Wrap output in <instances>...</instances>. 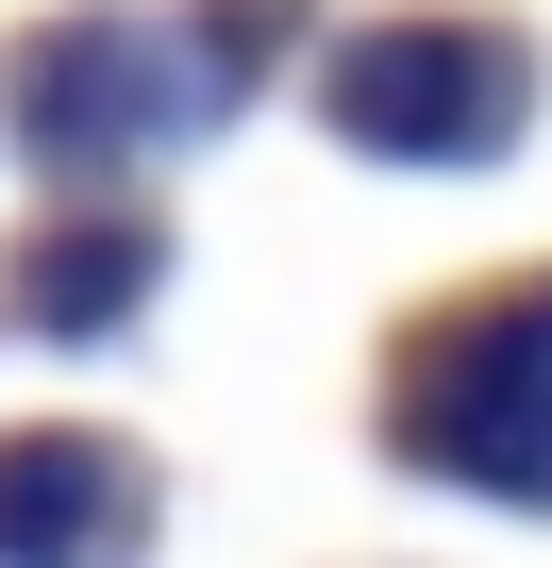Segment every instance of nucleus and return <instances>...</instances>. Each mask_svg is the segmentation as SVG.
Here are the masks:
<instances>
[{
  "mask_svg": "<svg viewBox=\"0 0 552 568\" xmlns=\"http://www.w3.org/2000/svg\"><path fill=\"white\" fill-rule=\"evenodd\" d=\"M402 452L469 501H535L552 518V284H519V302H469L419 385H402Z\"/></svg>",
  "mask_w": 552,
  "mask_h": 568,
  "instance_id": "f03ea898",
  "label": "nucleus"
},
{
  "mask_svg": "<svg viewBox=\"0 0 552 568\" xmlns=\"http://www.w3.org/2000/svg\"><path fill=\"white\" fill-rule=\"evenodd\" d=\"M151 468L118 435H0V568H134Z\"/></svg>",
  "mask_w": 552,
  "mask_h": 568,
  "instance_id": "20e7f679",
  "label": "nucleus"
},
{
  "mask_svg": "<svg viewBox=\"0 0 552 568\" xmlns=\"http://www.w3.org/2000/svg\"><path fill=\"white\" fill-rule=\"evenodd\" d=\"M319 118L352 151H385V168H485L535 118V51L502 18H385V34H352L319 68Z\"/></svg>",
  "mask_w": 552,
  "mask_h": 568,
  "instance_id": "f257e3e1",
  "label": "nucleus"
},
{
  "mask_svg": "<svg viewBox=\"0 0 552 568\" xmlns=\"http://www.w3.org/2000/svg\"><path fill=\"white\" fill-rule=\"evenodd\" d=\"M201 101H218L201 34H168V18H51L18 51V151H51V168H118Z\"/></svg>",
  "mask_w": 552,
  "mask_h": 568,
  "instance_id": "7ed1b4c3",
  "label": "nucleus"
},
{
  "mask_svg": "<svg viewBox=\"0 0 552 568\" xmlns=\"http://www.w3.org/2000/svg\"><path fill=\"white\" fill-rule=\"evenodd\" d=\"M134 302H151V217H134V201L51 217V234L18 251V318H34V335H118Z\"/></svg>",
  "mask_w": 552,
  "mask_h": 568,
  "instance_id": "39448f33",
  "label": "nucleus"
}]
</instances>
